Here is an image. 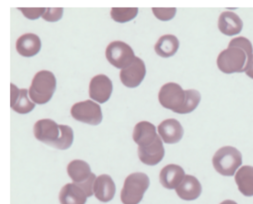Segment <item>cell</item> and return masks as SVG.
I'll use <instances>...</instances> for the list:
<instances>
[{"mask_svg":"<svg viewBox=\"0 0 253 204\" xmlns=\"http://www.w3.org/2000/svg\"><path fill=\"white\" fill-rule=\"evenodd\" d=\"M16 49L21 56L26 58L36 56L41 49V40L35 34H25L17 40Z\"/></svg>","mask_w":253,"mask_h":204,"instance_id":"cell-18","label":"cell"},{"mask_svg":"<svg viewBox=\"0 0 253 204\" xmlns=\"http://www.w3.org/2000/svg\"><path fill=\"white\" fill-rule=\"evenodd\" d=\"M220 204H238L236 202H234V201H231V200H226V201H224L223 203H221Z\"/></svg>","mask_w":253,"mask_h":204,"instance_id":"cell-31","label":"cell"},{"mask_svg":"<svg viewBox=\"0 0 253 204\" xmlns=\"http://www.w3.org/2000/svg\"><path fill=\"white\" fill-rule=\"evenodd\" d=\"M186 99L185 106L183 107L180 114H186L192 113L201 102V96L200 92L194 89L186 90Z\"/></svg>","mask_w":253,"mask_h":204,"instance_id":"cell-25","label":"cell"},{"mask_svg":"<svg viewBox=\"0 0 253 204\" xmlns=\"http://www.w3.org/2000/svg\"><path fill=\"white\" fill-rule=\"evenodd\" d=\"M218 28L225 36H236L242 31L243 22L236 13L224 11L219 17Z\"/></svg>","mask_w":253,"mask_h":204,"instance_id":"cell-17","label":"cell"},{"mask_svg":"<svg viewBox=\"0 0 253 204\" xmlns=\"http://www.w3.org/2000/svg\"><path fill=\"white\" fill-rule=\"evenodd\" d=\"M36 107V103H34L31 98H28V90L27 89H21L20 95L16 99L13 105H11V109L20 114H26L31 113Z\"/></svg>","mask_w":253,"mask_h":204,"instance_id":"cell-23","label":"cell"},{"mask_svg":"<svg viewBox=\"0 0 253 204\" xmlns=\"http://www.w3.org/2000/svg\"><path fill=\"white\" fill-rule=\"evenodd\" d=\"M23 15L25 16L29 20H37L39 17H43L45 14V9L44 8H19Z\"/></svg>","mask_w":253,"mask_h":204,"instance_id":"cell-28","label":"cell"},{"mask_svg":"<svg viewBox=\"0 0 253 204\" xmlns=\"http://www.w3.org/2000/svg\"><path fill=\"white\" fill-rule=\"evenodd\" d=\"M179 45V40L175 36L166 35L158 40L154 48L160 57L170 58L177 52Z\"/></svg>","mask_w":253,"mask_h":204,"instance_id":"cell-22","label":"cell"},{"mask_svg":"<svg viewBox=\"0 0 253 204\" xmlns=\"http://www.w3.org/2000/svg\"><path fill=\"white\" fill-rule=\"evenodd\" d=\"M175 191L180 199L190 202L197 200L201 196L202 187L200 181L195 176L187 174L185 176L184 180L175 189Z\"/></svg>","mask_w":253,"mask_h":204,"instance_id":"cell-16","label":"cell"},{"mask_svg":"<svg viewBox=\"0 0 253 204\" xmlns=\"http://www.w3.org/2000/svg\"><path fill=\"white\" fill-rule=\"evenodd\" d=\"M57 87V81L54 74L49 71H40L35 76L30 89L31 100L39 105H44L52 98Z\"/></svg>","mask_w":253,"mask_h":204,"instance_id":"cell-3","label":"cell"},{"mask_svg":"<svg viewBox=\"0 0 253 204\" xmlns=\"http://www.w3.org/2000/svg\"><path fill=\"white\" fill-rule=\"evenodd\" d=\"M253 48L251 41L244 37L232 39L226 49L219 54L217 66L224 74L244 73L253 61Z\"/></svg>","mask_w":253,"mask_h":204,"instance_id":"cell-1","label":"cell"},{"mask_svg":"<svg viewBox=\"0 0 253 204\" xmlns=\"http://www.w3.org/2000/svg\"><path fill=\"white\" fill-rule=\"evenodd\" d=\"M67 173L71 179L85 192L87 198L94 195L96 174L91 172L89 164L82 160L72 161L67 166Z\"/></svg>","mask_w":253,"mask_h":204,"instance_id":"cell-6","label":"cell"},{"mask_svg":"<svg viewBox=\"0 0 253 204\" xmlns=\"http://www.w3.org/2000/svg\"><path fill=\"white\" fill-rule=\"evenodd\" d=\"M185 176V171L180 165L168 164L161 171L160 182L165 189H175L184 180Z\"/></svg>","mask_w":253,"mask_h":204,"instance_id":"cell-14","label":"cell"},{"mask_svg":"<svg viewBox=\"0 0 253 204\" xmlns=\"http://www.w3.org/2000/svg\"><path fill=\"white\" fill-rule=\"evenodd\" d=\"M63 14L62 8H46L45 14L43 15V19L46 22H58L60 21Z\"/></svg>","mask_w":253,"mask_h":204,"instance_id":"cell-27","label":"cell"},{"mask_svg":"<svg viewBox=\"0 0 253 204\" xmlns=\"http://www.w3.org/2000/svg\"><path fill=\"white\" fill-rule=\"evenodd\" d=\"M157 136L156 127L149 122H140L135 124L133 132V139L138 147H145L154 142Z\"/></svg>","mask_w":253,"mask_h":204,"instance_id":"cell-19","label":"cell"},{"mask_svg":"<svg viewBox=\"0 0 253 204\" xmlns=\"http://www.w3.org/2000/svg\"><path fill=\"white\" fill-rule=\"evenodd\" d=\"M138 13L136 8H113L111 11V16L113 21L119 23H126L132 21Z\"/></svg>","mask_w":253,"mask_h":204,"instance_id":"cell-24","label":"cell"},{"mask_svg":"<svg viewBox=\"0 0 253 204\" xmlns=\"http://www.w3.org/2000/svg\"><path fill=\"white\" fill-rule=\"evenodd\" d=\"M242 164V154L238 149L225 146L216 151L212 165L217 173L224 176H233Z\"/></svg>","mask_w":253,"mask_h":204,"instance_id":"cell-5","label":"cell"},{"mask_svg":"<svg viewBox=\"0 0 253 204\" xmlns=\"http://www.w3.org/2000/svg\"><path fill=\"white\" fill-rule=\"evenodd\" d=\"M113 91L112 80L104 75L94 76L89 83L90 98L98 103L107 102Z\"/></svg>","mask_w":253,"mask_h":204,"instance_id":"cell-11","label":"cell"},{"mask_svg":"<svg viewBox=\"0 0 253 204\" xmlns=\"http://www.w3.org/2000/svg\"><path fill=\"white\" fill-rule=\"evenodd\" d=\"M137 153L140 162L146 165L153 166L160 163L165 155L164 143L161 136H157L155 141L152 143L145 147H138Z\"/></svg>","mask_w":253,"mask_h":204,"instance_id":"cell-12","label":"cell"},{"mask_svg":"<svg viewBox=\"0 0 253 204\" xmlns=\"http://www.w3.org/2000/svg\"><path fill=\"white\" fill-rule=\"evenodd\" d=\"M146 65L140 58H135L128 67L121 71L120 79L124 85L129 88L137 87L146 76Z\"/></svg>","mask_w":253,"mask_h":204,"instance_id":"cell-10","label":"cell"},{"mask_svg":"<svg viewBox=\"0 0 253 204\" xmlns=\"http://www.w3.org/2000/svg\"><path fill=\"white\" fill-rule=\"evenodd\" d=\"M60 204H85L87 196L75 183L66 184L59 195Z\"/></svg>","mask_w":253,"mask_h":204,"instance_id":"cell-20","label":"cell"},{"mask_svg":"<svg viewBox=\"0 0 253 204\" xmlns=\"http://www.w3.org/2000/svg\"><path fill=\"white\" fill-rule=\"evenodd\" d=\"M245 73L246 75L249 76L250 78H252V79H253V61H252V62L250 63V65H249V67H248V69L246 70Z\"/></svg>","mask_w":253,"mask_h":204,"instance_id":"cell-30","label":"cell"},{"mask_svg":"<svg viewBox=\"0 0 253 204\" xmlns=\"http://www.w3.org/2000/svg\"><path fill=\"white\" fill-rule=\"evenodd\" d=\"M106 58L115 68L128 67L135 60L134 50L130 45L122 41H113L107 46Z\"/></svg>","mask_w":253,"mask_h":204,"instance_id":"cell-8","label":"cell"},{"mask_svg":"<svg viewBox=\"0 0 253 204\" xmlns=\"http://www.w3.org/2000/svg\"><path fill=\"white\" fill-rule=\"evenodd\" d=\"M186 99V90L178 83H165L159 92V101L161 105L175 114L181 113L183 107L185 106Z\"/></svg>","mask_w":253,"mask_h":204,"instance_id":"cell-7","label":"cell"},{"mask_svg":"<svg viewBox=\"0 0 253 204\" xmlns=\"http://www.w3.org/2000/svg\"><path fill=\"white\" fill-rule=\"evenodd\" d=\"M149 188V176L144 173L129 174L125 180L121 192V201L124 204H138L141 203L145 192Z\"/></svg>","mask_w":253,"mask_h":204,"instance_id":"cell-4","label":"cell"},{"mask_svg":"<svg viewBox=\"0 0 253 204\" xmlns=\"http://www.w3.org/2000/svg\"><path fill=\"white\" fill-rule=\"evenodd\" d=\"M10 87H11V93H10V96H11L10 105H13L14 102L16 101V99L18 98L19 95H20V90H21V89H19L13 83H11Z\"/></svg>","mask_w":253,"mask_h":204,"instance_id":"cell-29","label":"cell"},{"mask_svg":"<svg viewBox=\"0 0 253 204\" xmlns=\"http://www.w3.org/2000/svg\"><path fill=\"white\" fill-rule=\"evenodd\" d=\"M34 135L40 142L57 150H68L74 142V131L65 124H58L50 119H43L36 122Z\"/></svg>","mask_w":253,"mask_h":204,"instance_id":"cell-2","label":"cell"},{"mask_svg":"<svg viewBox=\"0 0 253 204\" xmlns=\"http://www.w3.org/2000/svg\"><path fill=\"white\" fill-rule=\"evenodd\" d=\"M159 136L166 144L178 143L184 136V129L181 123L175 119H168L158 126Z\"/></svg>","mask_w":253,"mask_h":204,"instance_id":"cell-13","label":"cell"},{"mask_svg":"<svg viewBox=\"0 0 253 204\" xmlns=\"http://www.w3.org/2000/svg\"><path fill=\"white\" fill-rule=\"evenodd\" d=\"M238 190L246 197L253 196V167L244 165L238 169L235 175Z\"/></svg>","mask_w":253,"mask_h":204,"instance_id":"cell-21","label":"cell"},{"mask_svg":"<svg viewBox=\"0 0 253 204\" xmlns=\"http://www.w3.org/2000/svg\"><path fill=\"white\" fill-rule=\"evenodd\" d=\"M71 114L76 121L91 125H98L102 121L103 117L100 106L92 100H85L75 103L72 107Z\"/></svg>","mask_w":253,"mask_h":204,"instance_id":"cell-9","label":"cell"},{"mask_svg":"<svg viewBox=\"0 0 253 204\" xmlns=\"http://www.w3.org/2000/svg\"><path fill=\"white\" fill-rule=\"evenodd\" d=\"M116 192L115 184L109 174H101L97 177L94 185V195L101 203H109Z\"/></svg>","mask_w":253,"mask_h":204,"instance_id":"cell-15","label":"cell"},{"mask_svg":"<svg viewBox=\"0 0 253 204\" xmlns=\"http://www.w3.org/2000/svg\"><path fill=\"white\" fill-rule=\"evenodd\" d=\"M152 12L155 15L157 19L167 22L171 20L175 14H176V8H152Z\"/></svg>","mask_w":253,"mask_h":204,"instance_id":"cell-26","label":"cell"}]
</instances>
